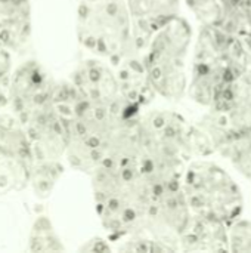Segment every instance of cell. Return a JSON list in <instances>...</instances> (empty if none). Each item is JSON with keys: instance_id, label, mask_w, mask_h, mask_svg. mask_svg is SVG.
<instances>
[{"instance_id": "cell-1", "label": "cell", "mask_w": 251, "mask_h": 253, "mask_svg": "<svg viewBox=\"0 0 251 253\" xmlns=\"http://www.w3.org/2000/svg\"><path fill=\"white\" fill-rule=\"evenodd\" d=\"M90 178L96 215L111 243L143 227L155 187L139 166L101 165Z\"/></svg>"}, {"instance_id": "cell-2", "label": "cell", "mask_w": 251, "mask_h": 253, "mask_svg": "<svg viewBox=\"0 0 251 253\" xmlns=\"http://www.w3.org/2000/svg\"><path fill=\"white\" fill-rule=\"evenodd\" d=\"M188 96L210 108L222 90L251 65L241 37L217 25H201L192 46Z\"/></svg>"}, {"instance_id": "cell-3", "label": "cell", "mask_w": 251, "mask_h": 253, "mask_svg": "<svg viewBox=\"0 0 251 253\" xmlns=\"http://www.w3.org/2000/svg\"><path fill=\"white\" fill-rule=\"evenodd\" d=\"M139 114L141 108L130 102L109 105L80 98L68 122V147L65 157L70 166L90 175L102 165L118 127L126 120Z\"/></svg>"}, {"instance_id": "cell-4", "label": "cell", "mask_w": 251, "mask_h": 253, "mask_svg": "<svg viewBox=\"0 0 251 253\" xmlns=\"http://www.w3.org/2000/svg\"><path fill=\"white\" fill-rule=\"evenodd\" d=\"M192 46L194 28L180 15L152 34L142 53L157 96L176 102L188 93V61Z\"/></svg>"}, {"instance_id": "cell-5", "label": "cell", "mask_w": 251, "mask_h": 253, "mask_svg": "<svg viewBox=\"0 0 251 253\" xmlns=\"http://www.w3.org/2000/svg\"><path fill=\"white\" fill-rule=\"evenodd\" d=\"M78 43L92 55L115 62L136 46L126 0H80L75 9Z\"/></svg>"}, {"instance_id": "cell-6", "label": "cell", "mask_w": 251, "mask_h": 253, "mask_svg": "<svg viewBox=\"0 0 251 253\" xmlns=\"http://www.w3.org/2000/svg\"><path fill=\"white\" fill-rule=\"evenodd\" d=\"M182 190L194 215L231 225L241 218L244 196L238 182L219 163L192 159L182 176Z\"/></svg>"}, {"instance_id": "cell-7", "label": "cell", "mask_w": 251, "mask_h": 253, "mask_svg": "<svg viewBox=\"0 0 251 253\" xmlns=\"http://www.w3.org/2000/svg\"><path fill=\"white\" fill-rule=\"evenodd\" d=\"M203 129L217 151L251 129V65L222 90L209 108Z\"/></svg>"}, {"instance_id": "cell-8", "label": "cell", "mask_w": 251, "mask_h": 253, "mask_svg": "<svg viewBox=\"0 0 251 253\" xmlns=\"http://www.w3.org/2000/svg\"><path fill=\"white\" fill-rule=\"evenodd\" d=\"M34 159L22 122L13 114H0V196L30 185Z\"/></svg>"}, {"instance_id": "cell-9", "label": "cell", "mask_w": 251, "mask_h": 253, "mask_svg": "<svg viewBox=\"0 0 251 253\" xmlns=\"http://www.w3.org/2000/svg\"><path fill=\"white\" fill-rule=\"evenodd\" d=\"M192 215L194 213L182 190V182L164 185L155 190L142 228L169 246L172 252H178L180 251V236L188 228Z\"/></svg>"}, {"instance_id": "cell-10", "label": "cell", "mask_w": 251, "mask_h": 253, "mask_svg": "<svg viewBox=\"0 0 251 253\" xmlns=\"http://www.w3.org/2000/svg\"><path fill=\"white\" fill-rule=\"evenodd\" d=\"M55 86L56 82L38 61H24L13 68L12 74L9 90L12 113L24 123L49 108L53 101Z\"/></svg>"}, {"instance_id": "cell-11", "label": "cell", "mask_w": 251, "mask_h": 253, "mask_svg": "<svg viewBox=\"0 0 251 253\" xmlns=\"http://www.w3.org/2000/svg\"><path fill=\"white\" fill-rule=\"evenodd\" d=\"M70 82L86 101L109 105L129 102L121 93L114 67L107 59L96 56L81 61L72 70Z\"/></svg>"}, {"instance_id": "cell-12", "label": "cell", "mask_w": 251, "mask_h": 253, "mask_svg": "<svg viewBox=\"0 0 251 253\" xmlns=\"http://www.w3.org/2000/svg\"><path fill=\"white\" fill-rule=\"evenodd\" d=\"M22 125L34 160L52 162L65 157L68 147V123L56 111L53 104Z\"/></svg>"}, {"instance_id": "cell-13", "label": "cell", "mask_w": 251, "mask_h": 253, "mask_svg": "<svg viewBox=\"0 0 251 253\" xmlns=\"http://www.w3.org/2000/svg\"><path fill=\"white\" fill-rule=\"evenodd\" d=\"M200 25H217L241 37H251V0H185Z\"/></svg>"}, {"instance_id": "cell-14", "label": "cell", "mask_w": 251, "mask_h": 253, "mask_svg": "<svg viewBox=\"0 0 251 253\" xmlns=\"http://www.w3.org/2000/svg\"><path fill=\"white\" fill-rule=\"evenodd\" d=\"M109 64L114 67L121 93L129 102L142 110L155 99L157 93L152 87L143 53L139 47H133L120 59Z\"/></svg>"}, {"instance_id": "cell-15", "label": "cell", "mask_w": 251, "mask_h": 253, "mask_svg": "<svg viewBox=\"0 0 251 253\" xmlns=\"http://www.w3.org/2000/svg\"><path fill=\"white\" fill-rule=\"evenodd\" d=\"M132 19L136 46L143 52L152 34L170 19L180 15L182 0H126Z\"/></svg>"}, {"instance_id": "cell-16", "label": "cell", "mask_w": 251, "mask_h": 253, "mask_svg": "<svg viewBox=\"0 0 251 253\" xmlns=\"http://www.w3.org/2000/svg\"><path fill=\"white\" fill-rule=\"evenodd\" d=\"M183 252H229L228 225L225 222L192 215V219L180 236Z\"/></svg>"}, {"instance_id": "cell-17", "label": "cell", "mask_w": 251, "mask_h": 253, "mask_svg": "<svg viewBox=\"0 0 251 253\" xmlns=\"http://www.w3.org/2000/svg\"><path fill=\"white\" fill-rule=\"evenodd\" d=\"M30 0H0V43L12 52L22 49L31 37Z\"/></svg>"}, {"instance_id": "cell-18", "label": "cell", "mask_w": 251, "mask_h": 253, "mask_svg": "<svg viewBox=\"0 0 251 253\" xmlns=\"http://www.w3.org/2000/svg\"><path fill=\"white\" fill-rule=\"evenodd\" d=\"M28 251L31 252H62L65 246L52 224L50 218L46 215H38L31 225L28 234Z\"/></svg>"}, {"instance_id": "cell-19", "label": "cell", "mask_w": 251, "mask_h": 253, "mask_svg": "<svg viewBox=\"0 0 251 253\" xmlns=\"http://www.w3.org/2000/svg\"><path fill=\"white\" fill-rule=\"evenodd\" d=\"M64 173L61 160L37 162L34 160L30 173V188L37 199H47L56 187L59 178Z\"/></svg>"}, {"instance_id": "cell-20", "label": "cell", "mask_w": 251, "mask_h": 253, "mask_svg": "<svg viewBox=\"0 0 251 253\" xmlns=\"http://www.w3.org/2000/svg\"><path fill=\"white\" fill-rule=\"evenodd\" d=\"M219 151L244 178L251 181V129L229 141Z\"/></svg>"}, {"instance_id": "cell-21", "label": "cell", "mask_w": 251, "mask_h": 253, "mask_svg": "<svg viewBox=\"0 0 251 253\" xmlns=\"http://www.w3.org/2000/svg\"><path fill=\"white\" fill-rule=\"evenodd\" d=\"M229 252L251 253V221L238 218L228 225Z\"/></svg>"}, {"instance_id": "cell-22", "label": "cell", "mask_w": 251, "mask_h": 253, "mask_svg": "<svg viewBox=\"0 0 251 253\" xmlns=\"http://www.w3.org/2000/svg\"><path fill=\"white\" fill-rule=\"evenodd\" d=\"M13 74L12 50L0 43V108L9 105V90Z\"/></svg>"}, {"instance_id": "cell-23", "label": "cell", "mask_w": 251, "mask_h": 253, "mask_svg": "<svg viewBox=\"0 0 251 253\" xmlns=\"http://www.w3.org/2000/svg\"><path fill=\"white\" fill-rule=\"evenodd\" d=\"M109 239H99V237H96V239H92V240H89V242H86V245H83L81 248H80V251H84V252H101V253H105V252H112L114 251V246H111L109 243Z\"/></svg>"}, {"instance_id": "cell-24", "label": "cell", "mask_w": 251, "mask_h": 253, "mask_svg": "<svg viewBox=\"0 0 251 253\" xmlns=\"http://www.w3.org/2000/svg\"><path fill=\"white\" fill-rule=\"evenodd\" d=\"M243 40H244V43H246V47H247L249 55H250L251 58V37H249V39H243Z\"/></svg>"}]
</instances>
